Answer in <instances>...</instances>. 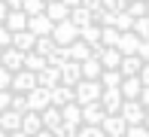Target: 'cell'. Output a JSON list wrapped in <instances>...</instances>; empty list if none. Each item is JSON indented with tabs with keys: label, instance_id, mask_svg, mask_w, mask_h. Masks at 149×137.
Here are the masks:
<instances>
[{
	"label": "cell",
	"instance_id": "obj_1",
	"mask_svg": "<svg viewBox=\"0 0 149 137\" xmlns=\"http://www.w3.org/2000/svg\"><path fill=\"white\" fill-rule=\"evenodd\" d=\"M76 104H91V101H100V92H104V85H100L97 79H79L76 82Z\"/></svg>",
	"mask_w": 149,
	"mask_h": 137
},
{
	"label": "cell",
	"instance_id": "obj_2",
	"mask_svg": "<svg viewBox=\"0 0 149 137\" xmlns=\"http://www.w3.org/2000/svg\"><path fill=\"white\" fill-rule=\"evenodd\" d=\"M52 40H55L58 46H70L73 40H79V27L70 22V18H67V22H58L55 27H52V34H49Z\"/></svg>",
	"mask_w": 149,
	"mask_h": 137
},
{
	"label": "cell",
	"instance_id": "obj_3",
	"mask_svg": "<svg viewBox=\"0 0 149 137\" xmlns=\"http://www.w3.org/2000/svg\"><path fill=\"white\" fill-rule=\"evenodd\" d=\"M31 88H37V73L24 70V67L12 73V79H9V92H15V94H28Z\"/></svg>",
	"mask_w": 149,
	"mask_h": 137
},
{
	"label": "cell",
	"instance_id": "obj_4",
	"mask_svg": "<svg viewBox=\"0 0 149 137\" xmlns=\"http://www.w3.org/2000/svg\"><path fill=\"white\" fill-rule=\"evenodd\" d=\"M119 116L125 119V125H143V116H146V107L140 101H122V110Z\"/></svg>",
	"mask_w": 149,
	"mask_h": 137
},
{
	"label": "cell",
	"instance_id": "obj_5",
	"mask_svg": "<svg viewBox=\"0 0 149 137\" xmlns=\"http://www.w3.org/2000/svg\"><path fill=\"white\" fill-rule=\"evenodd\" d=\"M52 27H55V22H52L46 12H40V15H28V27H24V31H31L33 37H49Z\"/></svg>",
	"mask_w": 149,
	"mask_h": 137
},
{
	"label": "cell",
	"instance_id": "obj_6",
	"mask_svg": "<svg viewBox=\"0 0 149 137\" xmlns=\"http://www.w3.org/2000/svg\"><path fill=\"white\" fill-rule=\"evenodd\" d=\"M0 67H6L9 73L22 70V67H24V52L12 49V46H6V49H0Z\"/></svg>",
	"mask_w": 149,
	"mask_h": 137
},
{
	"label": "cell",
	"instance_id": "obj_7",
	"mask_svg": "<svg viewBox=\"0 0 149 137\" xmlns=\"http://www.w3.org/2000/svg\"><path fill=\"white\" fill-rule=\"evenodd\" d=\"M100 107H104V116H119V110H122L119 88H104L100 92Z\"/></svg>",
	"mask_w": 149,
	"mask_h": 137
},
{
	"label": "cell",
	"instance_id": "obj_8",
	"mask_svg": "<svg viewBox=\"0 0 149 137\" xmlns=\"http://www.w3.org/2000/svg\"><path fill=\"white\" fill-rule=\"evenodd\" d=\"M76 101V92L73 88H67V85H55V88H49V104L52 107H67V104H73Z\"/></svg>",
	"mask_w": 149,
	"mask_h": 137
},
{
	"label": "cell",
	"instance_id": "obj_9",
	"mask_svg": "<svg viewBox=\"0 0 149 137\" xmlns=\"http://www.w3.org/2000/svg\"><path fill=\"white\" fill-rule=\"evenodd\" d=\"M58 70H61V85H67V88H76V82L82 79V73H79V61H64Z\"/></svg>",
	"mask_w": 149,
	"mask_h": 137
},
{
	"label": "cell",
	"instance_id": "obj_10",
	"mask_svg": "<svg viewBox=\"0 0 149 137\" xmlns=\"http://www.w3.org/2000/svg\"><path fill=\"white\" fill-rule=\"evenodd\" d=\"M140 88H143V82H140L137 76H122V82H119L122 101H137L140 98Z\"/></svg>",
	"mask_w": 149,
	"mask_h": 137
},
{
	"label": "cell",
	"instance_id": "obj_11",
	"mask_svg": "<svg viewBox=\"0 0 149 137\" xmlns=\"http://www.w3.org/2000/svg\"><path fill=\"white\" fill-rule=\"evenodd\" d=\"M24 101H28V110H33V113H43L46 107H49V92L46 88H31L28 94H24Z\"/></svg>",
	"mask_w": 149,
	"mask_h": 137
},
{
	"label": "cell",
	"instance_id": "obj_12",
	"mask_svg": "<svg viewBox=\"0 0 149 137\" xmlns=\"http://www.w3.org/2000/svg\"><path fill=\"white\" fill-rule=\"evenodd\" d=\"M125 119L122 116H104L100 119V131H104L107 137H125Z\"/></svg>",
	"mask_w": 149,
	"mask_h": 137
},
{
	"label": "cell",
	"instance_id": "obj_13",
	"mask_svg": "<svg viewBox=\"0 0 149 137\" xmlns=\"http://www.w3.org/2000/svg\"><path fill=\"white\" fill-rule=\"evenodd\" d=\"M37 85H40V88H46V92H49V88H55V85H61V70H58V67H49V64H46L43 70L37 73Z\"/></svg>",
	"mask_w": 149,
	"mask_h": 137
},
{
	"label": "cell",
	"instance_id": "obj_14",
	"mask_svg": "<svg viewBox=\"0 0 149 137\" xmlns=\"http://www.w3.org/2000/svg\"><path fill=\"white\" fill-rule=\"evenodd\" d=\"M3 27H6L9 34L24 31V27H28V15H24L22 9H9V12H6V18H3Z\"/></svg>",
	"mask_w": 149,
	"mask_h": 137
},
{
	"label": "cell",
	"instance_id": "obj_15",
	"mask_svg": "<svg viewBox=\"0 0 149 137\" xmlns=\"http://www.w3.org/2000/svg\"><path fill=\"white\" fill-rule=\"evenodd\" d=\"M40 122H43V128H46V131H52V134H55L58 128L64 125V122H61V110H58V107H52V104L46 107L43 113H40Z\"/></svg>",
	"mask_w": 149,
	"mask_h": 137
},
{
	"label": "cell",
	"instance_id": "obj_16",
	"mask_svg": "<svg viewBox=\"0 0 149 137\" xmlns=\"http://www.w3.org/2000/svg\"><path fill=\"white\" fill-rule=\"evenodd\" d=\"M82 125H100V119H104V107H100V101H91V104H82Z\"/></svg>",
	"mask_w": 149,
	"mask_h": 137
},
{
	"label": "cell",
	"instance_id": "obj_17",
	"mask_svg": "<svg viewBox=\"0 0 149 137\" xmlns=\"http://www.w3.org/2000/svg\"><path fill=\"white\" fill-rule=\"evenodd\" d=\"M137 46H140V37L134 31H125V34H119V43H116V49L122 55H137Z\"/></svg>",
	"mask_w": 149,
	"mask_h": 137
},
{
	"label": "cell",
	"instance_id": "obj_18",
	"mask_svg": "<svg viewBox=\"0 0 149 137\" xmlns=\"http://www.w3.org/2000/svg\"><path fill=\"white\" fill-rule=\"evenodd\" d=\"M43 12H46V15H49L55 24H58V22H67V18H70V6H64L61 0H49Z\"/></svg>",
	"mask_w": 149,
	"mask_h": 137
},
{
	"label": "cell",
	"instance_id": "obj_19",
	"mask_svg": "<svg viewBox=\"0 0 149 137\" xmlns=\"http://www.w3.org/2000/svg\"><path fill=\"white\" fill-rule=\"evenodd\" d=\"M61 122H64V125H73V128L82 125V110H79L76 101H73V104H67V107H61Z\"/></svg>",
	"mask_w": 149,
	"mask_h": 137
},
{
	"label": "cell",
	"instance_id": "obj_20",
	"mask_svg": "<svg viewBox=\"0 0 149 137\" xmlns=\"http://www.w3.org/2000/svg\"><path fill=\"white\" fill-rule=\"evenodd\" d=\"M40 128H43V122H40V113H33V110L22 113V128H18V131H24L28 137H33Z\"/></svg>",
	"mask_w": 149,
	"mask_h": 137
},
{
	"label": "cell",
	"instance_id": "obj_21",
	"mask_svg": "<svg viewBox=\"0 0 149 137\" xmlns=\"http://www.w3.org/2000/svg\"><path fill=\"white\" fill-rule=\"evenodd\" d=\"M140 67H143V61H140L137 55H122V61H119V73L122 76H137Z\"/></svg>",
	"mask_w": 149,
	"mask_h": 137
},
{
	"label": "cell",
	"instance_id": "obj_22",
	"mask_svg": "<svg viewBox=\"0 0 149 137\" xmlns=\"http://www.w3.org/2000/svg\"><path fill=\"white\" fill-rule=\"evenodd\" d=\"M0 128H3L6 134L18 131V128H22V113H15V110H3V113H0Z\"/></svg>",
	"mask_w": 149,
	"mask_h": 137
},
{
	"label": "cell",
	"instance_id": "obj_23",
	"mask_svg": "<svg viewBox=\"0 0 149 137\" xmlns=\"http://www.w3.org/2000/svg\"><path fill=\"white\" fill-rule=\"evenodd\" d=\"M67 55H70V61H79V64H82L85 58H91V46L82 43V40H73V43L67 46Z\"/></svg>",
	"mask_w": 149,
	"mask_h": 137
},
{
	"label": "cell",
	"instance_id": "obj_24",
	"mask_svg": "<svg viewBox=\"0 0 149 137\" xmlns=\"http://www.w3.org/2000/svg\"><path fill=\"white\" fill-rule=\"evenodd\" d=\"M33 34L31 31H18V34H12V40H9V46L12 49H18V52H31L33 49Z\"/></svg>",
	"mask_w": 149,
	"mask_h": 137
},
{
	"label": "cell",
	"instance_id": "obj_25",
	"mask_svg": "<svg viewBox=\"0 0 149 137\" xmlns=\"http://www.w3.org/2000/svg\"><path fill=\"white\" fill-rule=\"evenodd\" d=\"M79 73H82V79H97L100 73H104V67H100V61L91 55V58H85L82 64H79Z\"/></svg>",
	"mask_w": 149,
	"mask_h": 137
},
{
	"label": "cell",
	"instance_id": "obj_26",
	"mask_svg": "<svg viewBox=\"0 0 149 137\" xmlns=\"http://www.w3.org/2000/svg\"><path fill=\"white\" fill-rule=\"evenodd\" d=\"M43 67H46V58H43V55H40V52H24V70H31V73H40V70H43Z\"/></svg>",
	"mask_w": 149,
	"mask_h": 137
},
{
	"label": "cell",
	"instance_id": "obj_27",
	"mask_svg": "<svg viewBox=\"0 0 149 137\" xmlns=\"http://www.w3.org/2000/svg\"><path fill=\"white\" fill-rule=\"evenodd\" d=\"M79 40L88 43V46H97V43H100V24H85V27H79Z\"/></svg>",
	"mask_w": 149,
	"mask_h": 137
},
{
	"label": "cell",
	"instance_id": "obj_28",
	"mask_svg": "<svg viewBox=\"0 0 149 137\" xmlns=\"http://www.w3.org/2000/svg\"><path fill=\"white\" fill-rule=\"evenodd\" d=\"M119 43V31L113 24H100V46H110V49H116Z\"/></svg>",
	"mask_w": 149,
	"mask_h": 137
},
{
	"label": "cell",
	"instance_id": "obj_29",
	"mask_svg": "<svg viewBox=\"0 0 149 137\" xmlns=\"http://www.w3.org/2000/svg\"><path fill=\"white\" fill-rule=\"evenodd\" d=\"M70 22L76 24V27L94 24V22H91V12H88V9H82V6H73V9H70Z\"/></svg>",
	"mask_w": 149,
	"mask_h": 137
},
{
	"label": "cell",
	"instance_id": "obj_30",
	"mask_svg": "<svg viewBox=\"0 0 149 137\" xmlns=\"http://www.w3.org/2000/svg\"><path fill=\"white\" fill-rule=\"evenodd\" d=\"M97 82H100L104 88H119V82H122V73H119V70H104V73L97 76Z\"/></svg>",
	"mask_w": 149,
	"mask_h": 137
},
{
	"label": "cell",
	"instance_id": "obj_31",
	"mask_svg": "<svg viewBox=\"0 0 149 137\" xmlns=\"http://www.w3.org/2000/svg\"><path fill=\"white\" fill-rule=\"evenodd\" d=\"M55 46H58V43H55L52 37H37V40H33V52H40L43 58H46L52 49H55Z\"/></svg>",
	"mask_w": 149,
	"mask_h": 137
},
{
	"label": "cell",
	"instance_id": "obj_32",
	"mask_svg": "<svg viewBox=\"0 0 149 137\" xmlns=\"http://www.w3.org/2000/svg\"><path fill=\"white\" fill-rule=\"evenodd\" d=\"M113 27H116L119 34H125V31H131V27H134V18L128 15V12H116V22H113Z\"/></svg>",
	"mask_w": 149,
	"mask_h": 137
},
{
	"label": "cell",
	"instance_id": "obj_33",
	"mask_svg": "<svg viewBox=\"0 0 149 137\" xmlns=\"http://www.w3.org/2000/svg\"><path fill=\"white\" fill-rule=\"evenodd\" d=\"M43 9H46V0H24V3H22L24 15H40Z\"/></svg>",
	"mask_w": 149,
	"mask_h": 137
},
{
	"label": "cell",
	"instance_id": "obj_34",
	"mask_svg": "<svg viewBox=\"0 0 149 137\" xmlns=\"http://www.w3.org/2000/svg\"><path fill=\"white\" fill-rule=\"evenodd\" d=\"M134 34H137L140 40H146L149 37V15H140V18H134V27H131Z\"/></svg>",
	"mask_w": 149,
	"mask_h": 137
},
{
	"label": "cell",
	"instance_id": "obj_35",
	"mask_svg": "<svg viewBox=\"0 0 149 137\" xmlns=\"http://www.w3.org/2000/svg\"><path fill=\"white\" fill-rule=\"evenodd\" d=\"M76 137H107V134L100 131V125H79Z\"/></svg>",
	"mask_w": 149,
	"mask_h": 137
},
{
	"label": "cell",
	"instance_id": "obj_36",
	"mask_svg": "<svg viewBox=\"0 0 149 137\" xmlns=\"http://www.w3.org/2000/svg\"><path fill=\"white\" fill-rule=\"evenodd\" d=\"M9 110H15V113H28V101H24V94H15V92H12Z\"/></svg>",
	"mask_w": 149,
	"mask_h": 137
},
{
	"label": "cell",
	"instance_id": "obj_37",
	"mask_svg": "<svg viewBox=\"0 0 149 137\" xmlns=\"http://www.w3.org/2000/svg\"><path fill=\"white\" fill-rule=\"evenodd\" d=\"M100 6H104V9H110V12H125L128 0H100Z\"/></svg>",
	"mask_w": 149,
	"mask_h": 137
},
{
	"label": "cell",
	"instance_id": "obj_38",
	"mask_svg": "<svg viewBox=\"0 0 149 137\" xmlns=\"http://www.w3.org/2000/svg\"><path fill=\"white\" fill-rule=\"evenodd\" d=\"M125 137H149V128L146 125H128L125 128Z\"/></svg>",
	"mask_w": 149,
	"mask_h": 137
},
{
	"label": "cell",
	"instance_id": "obj_39",
	"mask_svg": "<svg viewBox=\"0 0 149 137\" xmlns=\"http://www.w3.org/2000/svg\"><path fill=\"white\" fill-rule=\"evenodd\" d=\"M137 58H140V61H149V37L140 40V46H137Z\"/></svg>",
	"mask_w": 149,
	"mask_h": 137
},
{
	"label": "cell",
	"instance_id": "obj_40",
	"mask_svg": "<svg viewBox=\"0 0 149 137\" xmlns=\"http://www.w3.org/2000/svg\"><path fill=\"white\" fill-rule=\"evenodd\" d=\"M9 101H12V92H9V88H3V92H0V113L9 110Z\"/></svg>",
	"mask_w": 149,
	"mask_h": 137
},
{
	"label": "cell",
	"instance_id": "obj_41",
	"mask_svg": "<svg viewBox=\"0 0 149 137\" xmlns=\"http://www.w3.org/2000/svg\"><path fill=\"white\" fill-rule=\"evenodd\" d=\"M9 79H12V73L6 70V67H0V92H3V88H9Z\"/></svg>",
	"mask_w": 149,
	"mask_h": 137
},
{
	"label": "cell",
	"instance_id": "obj_42",
	"mask_svg": "<svg viewBox=\"0 0 149 137\" xmlns=\"http://www.w3.org/2000/svg\"><path fill=\"white\" fill-rule=\"evenodd\" d=\"M79 6L88 9V12H97V9H100V0H79Z\"/></svg>",
	"mask_w": 149,
	"mask_h": 137
},
{
	"label": "cell",
	"instance_id": "obj_43",
	"mask_svg": "<svg viewBox=\"0 0 149 137\" xmlns=\"http://www.w3.org/2000/svg\"><path fill=\"white\" fill-rule=\"evenodd\" d=\"M137 79L143 82V85H149V61H143V67H140V73H137Z\"/></svg>",
	"mask_w": 149,
	"mask_h": 137
},
{
	"label": "cell",
	"instance_id": "obj_44",
	"mask_svg": "<svg viewBox=\"0 0 149 137\" xmlns=\"http://www.w3.org/2000/svg\"><path fill=\"white\" fill-rule=\"evenodd\" d=\"M9 40H12V34L6 31L3 24H0V49H6V46H9Z\"/></svg>",
	"mask_w": 149,
	"mask_h": 137
},
{
	"label": "cell",
	"instance_id": "obj_45",
	"mask_svg": "<svg viewBox=\"0 0 149 137\" xmlns=\"http://www.w3.org/2000/svg\"><path fill=\"white\" fill-rule=\"evenodd\" d=\"M137 101H140V104L149 110V85H143V88H140V98H137Z\"/></svg>",
	"mask_w": 149,
	"mask_h": 137
},
{
	"label": "cell",
	"instance_id": "obj_46",
	"mask_svg": "<svg viewBox=\"0 0 149 137\" xmlns=\"http://www.w3.org/2000/svg\"><path fill=\"white\" fill-rule=\"evenodd\" d=\"M3 3H6V9H22L24 0H3Z\"/></svg>",
	"mask_w": 149,
	"mask_h": 137
},
{
	"label": "cell",
	"instance_id": "obj_47",
	"mask_svg": "<svg viewBox=\"0 0 149 137\" xmlns=\"http://www.w3.org/2000/svg\"><path fill=\"white\" fill-rule=\"evenodd\" d=\"M6 12H9V9H6V3H3V0H0V24H3V18H6Z\"/></svg>",
	"mask_w": 149,
	"mask_h": 137
},
{
	"label": "cell",
	"instance_id": "obj_48",
	"mask_svg": "<svg viewBox=\"0 0 149 137\" xmlns=\"http://www.w3.org/2000/svg\"><path fill=\"white\" fill-rule=\"evenodd\" d=\"M33 137H52V131H46V128H40V131L33 134Z\"/></svg>",
	"mask_w": 149,
	"mask_h": 137
},
{
	"label": "cell",
	"instance_id": "obj_49",
	"mask_svg": "<svg viewBox=\"0 0 149 137\" xmlns=\"http://www.w3.org/2000/svg\"><path fill=\"white\" fill-rule=\"evenodd\" d=\"M61 3H64V6H70V9H73V6H79V0H61Z\"/></svg>",
	"mask_w": 149,
	"mask_h": 137
},
{
	"label": "cell",
	"instance_id": "obj_50",
	"mask_svg": "<svg viewBox=\"0 0 149 137\" xmlns=\"http://www.w3.org/2000/svg\"><path fill=\"white\" fill-rule=\"evenodd\" d=\"M6 137H28L24 131H12V134H6Z\"/></svg>",
	"mask_w": 149,
	"mask_h": 137
},
{
	"label": "cell",
	"instance_id": "obj_51",
	"mask_svg": "<svg viewBox=\"0 0 149 137\" xmlns=\"http://www.w3.org/2000/svg\"><path fill=\"white\" fill-rule=\"evenodd\" d=\"M143 125H146V128H149V110H146V116H143Z\"/></svg>",
	"mask_w": 149,
	"mask_h": 137
},
{
	"label": "cell",
	"instance_id": "obj_52",
	"mask_svg": "<svg viewBox=\"0 0 149 137\" xmlns=\"http://www.w3.org/2000/svg\"><path fill=\"white\" fill-rule=\"evenodd\" d=\"M0 137H6V131H3V128H0Z\"/></svg>",
	"mask_w": 149,
	"mask_h": 137
},
{
	"label": "cell",
	"instance_id": "obj_53",
	"mask_svg": "<svg viewBox=\"0 0 149 137\" xmlns=\"http://www.w3.org/2000/svg\"><path fill=\"white\" fill-rule=\"evenodd\" d=\"M146 15H149V0H146Z\"/></svg>",
	"mask_w": 149,
	"mask_h": 137
},
{
	"label": "cell",
	"instance_id": "obj_54",
	"mask_svg": "<svg viewBox=\"0 0 149 137\" xmlns=\"http://www.w3.org/2000/svg\"><path fill=\"white\" fill-rule=\"evenodd\" d=\"M46 3H49V0H46Z\"/></svg>",
	"mask_w": 149,
	"mask_h": 137
}]
</instances>
